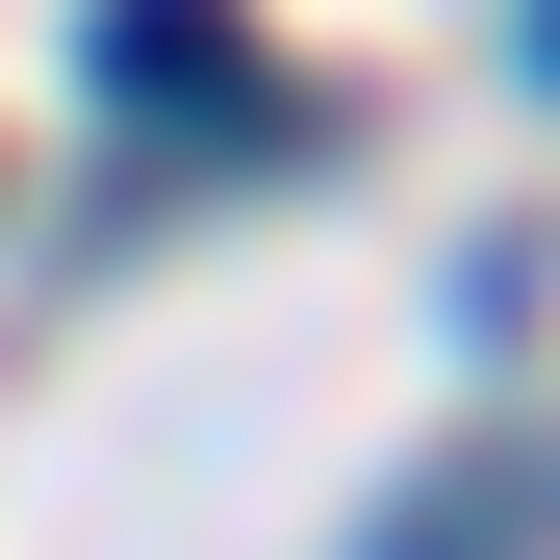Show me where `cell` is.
<instances>
[{"label": "cell", "mask_w": 560, "mask_h": 560, "mask_svg": "<svg viewBox=\"0 0 560 560\" xmlns=\"http://www.w3.org/2000/svg\"><path fill=\"white\" fill-rule=\"evenodd\" d=\"M103 77L128 103H230V0H103Z\"/></svg>", "instance_id": "cell-1"}, {"label": "cell", "mask_w": 560, "mask_h": 560, "mask_svg": "<svg viewBox=\"0 0 560 560\" xmlns=\"http://www.w3.org/2000/svg\"><path fill=\"white\" fill-rule=\"evenodd\" d=\"M535 77H560V0H535Z\"/></svg>", "instance_id": "cell-2"}]
</instances>
